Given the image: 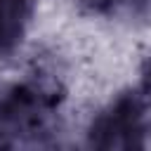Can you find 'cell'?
Listing matches in <instances>:
<instances>
[{
    "label": "cell",
    "mask_w": 151,
    "mask_h": 151,
    "mask_svg": "<svg viewBox=\"0 0 151 151\" xmlns=\"http://www.w3.org/2000/svg\"><path fill=\"white\" fill-rule=\"evenodd\" d=\"M132 85L151 101V38L137 40L132 47V59H130V76Z\"/></svg>",
    "instance_id": "6da1fadb"
}]
</instances>
